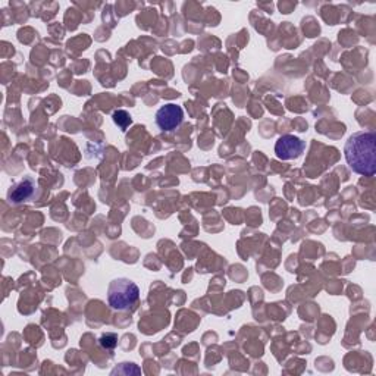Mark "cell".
Instances as JSON below:
<instances>
[{
    "label": "cell",
    "mask_w": 376,
    "mask_h": 376,
    "mask_svg": "<svg viewBox=\"0 0 376 376\" xmlns=\"http://www.w3.org/2000/svg\"><path fill=\"white\" fill-rule=\"evenodd\" d=\"M35 188H37L35 180H33L31 177H25L20 182H16L13 187H11V190L8 193V200L13 204L23 203L34 196Z\"/></svg>",
    "instance_id": "obj_5"
},
{
    "label": "cell",
    "mask_w": 376,
    "mask_h": 376,
    "mask_svg": "<svg viewBox=\"0 0 376 376\" xmlns=\"http://www.w3.org/2000/svg\"><path fill=\"white\" fill-rule=\"evenodd\" d=\"M156 125L165 131V133H171V131H175L184 121V112L178 105L174 103H168L162 106L155 117Z\"/></svg>",
    "instance_id": "obj_4"
},
{
    "label": "cell",
    "mask_w": 376,
    "mask_h": 376,
    "mask_svg": "<svg viewBox=\"0 0 376 376\" xmlns=\"http://www.w3.org/2000/svg\"><path fill=\"white\" fill-rule=\"evenodd\" d=\"M344 156L353 172L373 177L376 171V133L373 129L357 131L344 146Z\"/></svg>",
    "instance_id": "obj_1"
},
{
    "label": "cell",
    "mask_w": 376,
    "mask_h": 376,
    "mask_svg": "<svg viewBox=\"0 0 376 376\" xmlns=\"http://www.w3.org/2000/svg\"><path fill=\"white\" fill-rule=\"evenodd\" d=\"M140 298V288L136 282L127 278L114 279L109 284L107 302L115 310H129L136 306Z\"/></svg>",
    "instance_id": "obj_2"
},
{
    "label": "cell",
    "mask_w": 376,
    "mask_h": 376,
    "mask_svg": "<svg viewBox=\"0 0 376 376\" xmlns=\"http://www.w3.org/2000/svg\"><path fill=\"white\" fill-rule=\"evenodd\" d=\"M306 148V143L295 136L287 134L278 139L275 144L276 158L281 160H293L303 155Z\"/></svg>",
    "instance_id": "obj_3"
},
{
    "label": "cell",
    "mask_w": 376,
    "mask_h": 376,
    "mask_svg": "<svg viewBox=\"0 0 376 376\" xmlns=\"http://www.w3.org/2000/svg\"><path fill=\"white\" fill-rule=\"evenodd\" d=\"M99 343H100V346H102L105 350H114V348L118 346V335L114 334V332L103 334V335L100 336Z\"/></svg>",
    "instance_id": "obj_7"
},
{
    "label": "cell",
    "mask_w": 376,
    "mask_h": 376,
    "mask_svg": "<svg viewBox=\"0 0 376 376\" xmlns=\"http://www.w3.org/2000/svg\"><path fill=\"white\" fill-rule=\"evenodd\" d=\"M112 119H114L115 125L121 128V131H127V128L133 124V118L128 114L127 110H115L114 115H112Z\"/></svg>",
    "instance_id": "obj_6"
}]
</instances>
